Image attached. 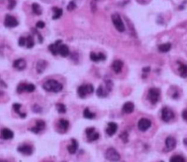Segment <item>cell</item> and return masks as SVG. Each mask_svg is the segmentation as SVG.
<instances>
[{"mask_svg": "<svg viewBox=\"0 0 187 162\" xmlns=\"http://www.w3.org/2000/svg\"><path fill=\"white\" fill-rule=\"evenodd\" d=\"M43 88L47 92L57 93V92H61L63 89V86L62 83L58 82L57 81L53 80V79H50L46 82H44V84L43 85Z\"/></svg>", "mask_w": 187, "mask_h": 162, "instance_id": "6da1fadb", "label": "cell"}, {"mask_svg": "<svg viewBox=\"0 0 187 162\" xmlns=\"http://www.w3.org/2000/svg\"><path fill=\"white\" fill-rule=\"evenodd\" d=\"M106 86H103L102 85H101L100 86H98L97 90V95L99 97H106L108 93L111 92V88H112V82L110 80H107L106 81Z\"/></svg>", "mask_w": 187, "mask_h": 162, "instance_id": "7a4b0ae2", "label": "cell"}, {"mask_svg": "<svg viewBox=\"0 0 187 162\" xmlns=\"http://www.w3.org/2000/svg\"><path fill=\"white\" fill-rule=\"evenodd\" d=\"M94 91V86L92 84H84L77 88V95L81 98H85L87 95L92 94Z\"/></svg>", "mask_w": 187, "mask_h": 162, "instance_id": "3957f363", "label": "cell"}, {"mask_svg": "<svg viewBox=\"0 0 187 162\" xmlns=\"http://www.w3.org/2000/svg\"><path fill=\"white\" fill-rule=\"evenodd\" d=\"M160 97V90L159 88L153 87L149 90L147 99L151 104H156L159 102Z\"/></svg>", "mask_w": 187, "mask_h": 162, "instance_id": "277c9868", "label": "cell"}, {"mask_svg": "<svg viewBox=\"0 0 187 162\" xmlns=\"http://www.w3.org/2000/svg\"><path fill=\"white\" fill-rule=\"evenodd\" d=\"M105 157H106V160H108L109 161L111 162L119 161L120 159H121L120 154L117 152V151L116 149L112 148V147H110V148H108L106 150V153H105Z\"/></svg>", "mask_w": 187, "mask_h": 162, "instance_id": "5b68a950", "label": "cell"}, {"mask_svg": "<svg viewBox=\"0 0 187 162\" xmlns=\"http://www.w3.org/2000/svg\"><path fill=\"white\" fill-rule=\"evenodd\" d=\"M111 21L113 22V24H114V26H115L117 31L121 32L125 31V25L121 20V16L118 13H114L111 15Z\"/></svg>", "mask_w": 187, "mask_h": 162, "instance_id": "8992f818", "label": "cell"}, {"mask_svg": "<svg viewBox=\"0 0 187 162\" xmlns=\"http://www.w3.org/2000/svg\"><path fill=\"white\" fill-rule=\"evenodd\" d=\"M175 117V114L171 108L164 107L161 110V118L165 122H170Z\"/></svg>", "mask_w": 187, "mask_h": 162, "instance_id": "52a82bcc", "label": "cell"}, {"mask_svg": "<svg viewBox=\"0 0 187 162\" xmlns=\"http://www.w3.org/2000/svg\"><path fill=\"white\" fill-rule=\"evenodd\" d=\"M19 24L18 21L17 20L15 17L12 16L10 14H7L4 18V26L8 28H13L16 27Z\"/></svg>", "mask_w": 187, "mask_h": 162, "instance_id": "ba28073f", "label": "cell"}, {"mask_svg": "<svg viewBox=\"0 0 187 162\" xmlns=\"http://www.w3.org/2000/svg\"><path fill=\"white\" fill-rule=\"evenodd\" d=\"M86 134H87L88 142H92V141L98 140V138L100 137L99 133L96 131L95 127H89V128H87V129H86Z\"/></svg>", "mask_w": 187, "mask_h": 162, "instance_id": "9c48e42d", "label": "cell"}, {"mask_svg": "<svg viewBox=\"0 0 187 162\" xmlns=\"http://www.w3.org/2000/svg\"><path fill=\"white\" fill-rule=\"evenodd\" d=\"M18 151L24 156H31L33 153V147L30 145H21L18 147Z\"/></svg>", "mask_w": 187, "mask_h": 162, "instance_id": "30bf717a", "label": "cell"}, {"mask_svg": "<svg viewBox=\"0 0 187 162\" xmlns=\"http://www.w3.org/2000/svg\"><path fill=\"white\" fill-rule=\"evenodd\" d=\"M151 121L146 118H141L138 121V129L141 131H146L151 127Z\"/></svg>", "mask_w": 187, "mask_h": 162, "instance_id": "8fae6325", "label": "cell"}, {"mask_svg": "<svg viewBox=\"0 0 187 162\" xmlns=\"http://www.w3.org/2000/svg\"><path fill=\"white\" fill-rule=\"evenodd\" d=\"M45 126H46V123H45L44 121H43V120H38V121H36V126L34 127L30 128L29 130L33 133H34V134H39L41 130L45 129Z\"/></svg>", "mask_w": 187, "mask_h": 162, "instance_id": "7c38bea8", "label": "cell"}, {"mask_svg": "<svg viewBox=\"0 0 187 162\" xmlns=\"http://www.w3.org/2000/svg\"><path fill=\"white\" fill-rule=\"evenodd\" d=\"M13 67L18 71H22L26 68L27 62L23 58H18L13 62Z\"/></svg>", "mask_w": 187, "mask_h": 162, "instance_id": "4fadbf2b", "label": "cell"}, {"mask_svg": "<svg viewBox=\"0 0 187 162\" xmlns=\"http://www.w3.org/2000/svg\"><path fill=\"white\" fill-rule=\"evenodd\" d=\"M166 151H171L174 150L176 146V140L172 136H168L165 141Z\"/></svg>", "mask_w": 187, "mask_h": 162, "instance_id": "5bb4252c", "label": "cell"}, {"mask_svg": "<svg viewBox=\"0 0 187 162\" xmlns=\"http://www.w3.org/2000/svg\"><path fill=\"white\" fill-rule=\"evenodd\" d=\"M62 43V40H57L55 43H52L48 46V50L53 56H57L58 54V48L61 46V43Z\"/></svg>", "mask_w": 187, "mask_h": 162, "instance_id": "9a60e30c", "label": "cell"}, {"mask_svg": "<svg viewBox=\"0 0 187 162\" xmlns=\"http://www.w3.org/2000/svg\"><path fill=\"white\" fill-rule=\"evenodd\" d=\"M48 62L45 61V60H39L38 62H37V65H36V71L39 74H42L43 72L45 69L47 68L48 67Z\"/></svg>", "mask_w": 187, "mask_h": 162, "instance_id": "2e32d148", "label": "cell"}, {"mask_svg": "<svg viewBox=\"0 0 187 162\" xmlns=\"http://www.w3.org/2000/svg\"><path fill=\"white\" fill-rule=\"evenodd\" d=\"M106 58V55L102 53H96L92 52V53H90V59L92 60V62H95L105 61Z\"/></svg>", "mask_w": 187, "mask_h": 162, "instance_id": "e0dca14e", "label": "cell"}, {"mask_svg": "<svg viewBox=\"0 0 187 162\" xmlns=\"http://www.w3.org/2000/svg\"><path fill=\"white\" fill-rule=\"evenodd\" d=\"M117 129H118V126H117L116 123H115V122H109L107 124V127L106 129V134L109 135V136H111V135H113L116 132Z\"/></svg>", "mask_w": 187, "mask_h": 162, "instance_id": "ac0fdd59", "label": "cell"}, {"mask_svg": "<svg viewBox=\"0 0 187 162\" xmlns=\"http://www.w3.org/2000/svg\"><path fill=\"white\" fill-rule=\"evenodd\" d=\"M1 136L4 140H11L14 136V133L8 128H4L1 130Z\"/></svg>", "mask_w": 187, "mask_h": 162, "instance_id": "d6986e66", "label": "cell"}, {"mask_svg": "<svg viewBox=\"0 0 187 162\" xmlns=\"http://www.w3.org/2000/svg\"><path fill=\"white\" fill-rule=\"evenodd\" d=\"M111 67L113 71L115 72V73L118 74L120 73L122 70V67H123V62L121 61V60H115L113 62H112V65H111Z\"/></svg>", "mask_w": 187, "mask_h": 162, "instance_id": "ffe728a7", "label": "cell"}, {"mask_svg": "<svg viewBox=\"0 0 187 162\" xmlns=\"http://www.w3.org/2000/svg\"><path fill=\"white\" fill-rule=\"evenodd\" d=\"M134 108H135V106H134L133 103L131 102H126L123 105L122 112H123V113L125 114H131L132 112H133Z\"/></svg>", "mask_w": 187, "mask_h": 162, "instance_id": "44dd1931", "label": "cell"}, {"mask_svg": "<svg viewBox=\"0 0 187 162\" xmlns=\"http://www.w3.org/2000/svg\"><path fill=\"white\" fill-rule=\"evenodd\" d=\"M71 142H72L71 145L67 146V151L70 154L73 155V154H75L77 152V149H78V142L75 139H72Z\"/></svg>", "mask_w": 187, "mask_h": 162, "instance_id": "7402d4cb", "label": "cell"}, {"mask_svg": "<svg viewBox=\"0 0 187 162\" xmlns=\"http://www.w3.org/2000/svg\"><path fill=\"white\" fill-rule=\"evenodd\" d=\"M58 54H60L61 56L63 58H66L70 54L69 48L65 44H61V46L58 48Z\"/></svg>", "mask_w": 187, "mask_h": 162, "instance_id": "603a6c76", "label": "cell"}, {"mask_svg": "<svg viewBox=\"0 0 187 162\" xmlns=\"http://www.w3.org/2000/svg\"><path fill=\"white\" fill-rule=\"evenodd\" d=\"M179 63V67H178V71L180 76L183 77V78H186L187 77V64H184L182 62H178Z\"/></svg>", "mask_w": 187, "mask_h": 162, "instance_id": "cb8c5ba5", "label": "cell"}, {"mask_svg": "<svg viewBox=\"0 0 187 162\" xmlns=\"http://www.w3.org/2000/svg\"><path fill=\"white\" fill-rule=\"evenodd\" d=\"M171 49V43H165L158 46V50L160 53H168Z\"/></svg>", "mask_w": 187, "mask_h": 162, "instance_id": "d4e9b609", "label": "cell"}, {"mask_svg": "<svg viewBox=\"0 0 187 162\" xmlns=\"http://www.w3.org/2000/svg\"><path fill=\"white\" fill-rule=\"evenodd\" d=\"M22 107V105L21 104H19V103H14L13 105V110H14V112L18 113L19 116H20V117H22V118H25L26 117V116H27V114L26 113H22L21 112H19V110H20V108Z\"/></svg>", "mask_w": 187, "mask_h": 162, "instance_id": "484cf974", "label": "cell"}, {"mask_svg": "<svg viewBox=\"0 0 187 162\" xmlns=\"http://www.w3.org/2000/svg\"><path fill=\"white\" fill-rule=\"evenodd\" d=\"M32 10L33 12L36 14V15H41L42 14V13H43V11H42V8L40 7L39 4H38L37 3H33V4H32Z\"/></svg>", "mask_w": 187, "mask_h": 162, "instance_id": "4316f807", "label": "cell"}, {"mask_svg": "<svg viewBox=\"0 0 187 162\" xmlns=\"http://www.w3.org/2000/svg\"><path fill=\"white\" fill-rule=\"evenodd\" d=\"M53 11L54 12V14L53 15V20L58 19V18L62 15V8L54 7V8H53Z\"/></svg>", "mask_w": 187, "mask_h": 162, "instance_id": "83f0119b", "label": "cell"}, {"mask_svg": "<svg viewBox=\"0 0 187 162\" xmlns=\"http://www.w3.org/2000/svg\"><path fill=\"white\" fill-rule=\"evenodd\" d=\"M26 47L28 49L33 48L34 47V39L32 35H28L26 38Z\"/></svg>", "mask_w": 187, "mask_h": 162, "instance_id": "f1b7e54d", "label": "cell"}, {"mask_svg": "<svg viewBox=\"0 0 187 162\" xmlns=\"http://www.w3.org/2000/svg\"><path fill=\"white\" fill-rule=\"evenodd\" d=\"M58 125L63 130H67L69 127V121L67 120H65V119H61L58 121Z\"/></svg>", "mask_w": 187, "mask_h": 162, "instance_id": "f546056e", "label": "cell"}, {"mask_svg": "<svg viewBox=\"0 0 187 162\" xmlns=\"http://www.w3.org/2000/svg\"><path fill=\"white\" fill-rule=\"evenodd\" d=\"M83 116H84V117L87 119H93L95 118V116H96V114L93 113V112H92L90 110H89V108H85V110H84V112H83Z\"/></svg>", "mask_w": 187, "mask_h": 162, "instance_id": "4dcf8cb0", "label": "cell"}, {"mask_svg": "<svg viewBox=\"0 0 187 162\" xmlns=\"http://www.w3.org/2000/svg\"><path fill=\"white\" fill-rule=\"evenodd\" d=\"M56 108L57 110V112L60 114H64L66 113L67 112V108L66 106L62 103H57L56 105Z\"/></svg>", "mask_w": 187, "mask_h": 162, "instance_id": "1f68e13d", "label": "cell"}, {"mask_svg": "<svg viewBox=\"0 0 187 162\" xmlns=\"http://www.w3.org/2000/svg\"><path fill=\"white\" fill-rule=\"evenodd\" d=\"M170 162H186L185 158L181 156H174L170 159Z\"/></svg>", "mask_w": 187, "mask_h": 162, "instance_id": "d6a6232c", "label": "cell"}, {"mask_svg": "<svg viewBox=\"0 0 187 162\" xmlns=\"http://www.w3.org/2000/svg\"><path fill=\"white\" fill-rule=\"evenodd\" d=\"M26 86H27V83H19L17 86V92L18 94H22V92H25Z\"/></svg>", "mask_w": 187, "mask_h": 162, "instance_id": "836d02e7", "label": "cell"}, {"mask_svg": "<svg viewBox=\"0 0 187 162\" xmlns=\"http://www.w3.org/2000/svg\"><path fill=\"white\" fill-rule=\"evenodd\" d=\"M32 110H33V112H35V113H42V110L43 109L38 104H34L32 107Z\"/></svg>", "mask_w": 187, "mask_h": 162, "instance_id": "e575fe53", "label": "cell"}, {"mask_svg": "<svg viewBox=\"0 0 187 162\" xmlns=\"http://www.w3.org/2000/svg\"><path fill=\"white\" fill-rule=\"evenodd\" d=\"M35 89H36V86H35V85H33V84H32V83H29V84H27V86H26L25 92H33L35 91Z\"/></svg>", "mask_w": 187, "mask_h": 162, "instance_id": "d590c367", "label": "cell"}, {"mask_svg": "<svg viewBox=\"0 0 187 162\" xmlns=\"http://www.w3.org/2000/svg\"><path fill=\"white\" fill-rule=\"evenodd\" d=\"M120 138L121 139V140L124 142V143H127L128 142V133H127V131H124V132H122L120 135Z\"/></svg>", "mask_w": 187, "mask_h": 162, "instance_id": "8d00e7d4", "label": "cell"}, {"mask_svg": "<svg viewBox=\"0 0 187 162\" xmlns=\"http://www.w3.org/2000/svg\"><path fill=\"white\" fill-rule=\"evenodd\" d=\"M77 8V5H76V3L75 2H73V1H71L70 3H69V4L67 5V9L68 11H72L73 9H75Z\"/></svg>", "mask_w": 187, "mask_h": 162, "instance_id": "74e56055", "label": "cell"}, {"mask_svg": "<svg viewBox=\"0 0 187 162\" xmlns=\"http://www.w3.org/2000/svg\"><path fill=\"white\" fill-rule=\"evenodd\" d=\"M31 30H32V32H33L34 34H37V35L39 36V43H43V37H42V35L39 33V31H37V29H35V28H32Z\"/></svg>", "mask_w": 187, "mask_h": 162, "instance_id": "f35d334b", "label": "cell"}, {"mask_svg": "<svg viewBox=\"0 0 187 162\" xmlns=\"http://www.w3.org/2000/svg\"><path fill=\"white\" fill-rule=\"evenodd\" d=\"M17 2L16 1H13V0H10L8 1V8L9 10H13L15 7H16Z\"/></svg>", "mask_w": 187, "mask_h": 162, "instance_id": "ab89813d", "label": "cell"}, {"mask_svg": "<svg viewBox=\"0 0 187 162\" xmlns=\"http://www.w3.org/2000/svg\"><path fill=\"white\" fill-rule=\"evenodd\" d=\"M26 45V38L24 37H20L18 39V46L19 47H23Z\"/></svg>", "mask_w": 187, "mask_h": 162, "instance_id": "60d3db41", "label": "cell"}, {"mask_svg": "<svg viewBox=\"0 0 187 162\" xmlns=\"http://www.w3.org/2000/svg\"><path fill=\"white\" fill-rule=\"evenodd\" d=\"M36 27L39 29H42L45 27V22L43 21H39L36 23Z\"/></svg>", "mask_w": 187, "mask_h": 162, "instance_id": "b9f144b4", "label": "cell"}, {"mask_svg": "<svg viewBox=\"0 0 187 162\" xmlns=\"http://www.w3.org/2000/svg\"><path fill=\"white\" fill-rule=\"evenodd\" d=\"M182 118L185 121L187 122V109H185L183 112H182Z\"/></svg>", "mask_w": 187, "mask_h": 162, "instance_id": "7bdbcfd3", "label": "cell"}, {"mask_svg": "<svg viewBox=\"0 0 187 162\" xmlns=\"http://www.w3.org/2000/svg\"><path fill=\"white\" fill-rule=\"evenodd\" d=\"M151 71V67H144L143 69H142V72H143L144 73H146V72H149Z\"/></svg>", "mask_w": 187, "mask_h": 162, "instance_id": "ee69618b", "label": "cell"}, {"mask_svg": "<svg viewBox=\"0 0 187 162\" xmlns=\"http://www.w3.org/2000/svg\"><path fill=\"white\" fill-rule=\"evenodd\" d=\"M0 83H1V85H2V86H4V87H7V86H8L7 85H5V82L3 81V80H0Z\"/></svg>", "mask_w": 187, "mask_h": 162, "instance_id": "f6af8a7d", "label": "cell"}, {"mask_svg": "<svg viewBox=\"0 0 187 162\" xmlns=\"http://www.w3.org/2000/svg\"><path fill=\"white\" fill-rule=\"evenodd\" d=\"M183 142H184V145L187 147V138H185L184 140H183Z\"/></svg>", "mask_w": 187, "mask_h": 162, "instance_id": "bcb514c9", "label": "cell"}, {"mask_svg": "<svg viewBox=\"0 0 187 162\" xmlns=\"http://www.w3.org/2000/svg\"><path fill=\"white\" fill-rule=\"evenodd\" d=\"M0 162H7V161H3V160H1V161H0Z\"/></svg>", "mask_w": 187, "mask_h": 162, "instance_id": "7dc6e473", "label": "cell"}, {"mask_svg": "<svg viewBox=\"0 0 187 162\" xmlns=\"http://www.w3.org/2000/svg\"><path fill=\"white\" fill-rule=\"evenodd\" d=\"M160 162H164V161H160Z\"/></svg>", "mask_w": 187, "mask_h": 162, "instance_id": "c3c4849f", "label": "cell"}]
</instances>
